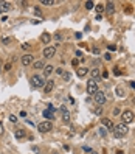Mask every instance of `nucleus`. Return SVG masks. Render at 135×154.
<instances>
[{
  "label": "nucleus",
  "instance_id": "nucleus-13",
  "mask_svg": "<svg viewBox=\"0 0 135 154\" xmlns=\"http://www.w3.org/2000/svg\"><path fill=\"white\" fill-rule=\"evenodd\" d=\"M11 9V3L9 2H0V13H6Z\"/></svg>",
  "mask_w": 135,
  "mask_h": 154
},
{
  "label": "nucleus",
  "instance_id": "nucleus-18",
  "mask_svg": "<svg viewBox=\"0 0 135 154\" xmlns=\"http://www.w3.org/2000/svg\"><path fill=\"white\" fill-rule=\"evenodd\" d=\"M14 136H16V138H25V136H26V132L24 129H17L16 132H14Z\"/></svg>",
  "mask_w": 135,
  "mask_h": 154
},
{
  "label": "nucleus",
  "instance_id": "nucleus-7",
  "mask_svg": "<svg viewBox=\"0 0 135 154\" xmlns=\"http://www.w3.org/2000/svg\"><path fill=\"white\" fill-rule=\"evenodd\" d=\"M56 55V47H45L44 48V56L45 58H53Z\"/></svg>",
  "mask_w": 135,
  "mask_h": 154
},
{
  "label": "nucleus",
  "instance_id": "nucleus-6",
  "mask_svg": "<svg viewBox=\"0 0 135 154\" xmlns=\"http://www.w3.org/2000/svg\"><path fill=\"white\" fill-rule=\"evenodd\" d=\"M93 100H95V103L96 104H99V106H103L104 103H106V95H104V92H96V94L93 95Z\"/></svg>",
  "mask_w": 135,
  "mask_h": 154
},
{
  "label": "nucleus",
  "instance_id": "nucleus-26",
  "mask_svg": "<svg viewBox=\"0 0 135 154\" xmlns=\"http://www.w3.org/2000/svg\"><path fill=\"white\" fill-rule=\"evenodd\" d=\"M103 11H104V5H98V6H96V13H98V14H101Z\"/></svg>",
  "mask_w": 135,
  "mask_h": 154
},
{
  "label": "nucleus",
  "instance_id": "nucleus-16",
  "mask_svg": "<svg viewBox=\"0 0 135 154\" xmlns=\"http://www.w3.org/2000/svg\"><path fill=\"white\" fill-rule=\"evenodd\" d=\"M53 70H55V67H53V65H45V67H44V75L45 76H50V75H51V73H53Z\"/></svg>",
  "mask_w": 135,
  "mask_h": 154
},
{
  "label": "nucleus",
  "instance_id": "nucleus-5",
  "mask_svg": "<svg viewBox=\"0 0 135 154\" xmlns=\"http://www.w3.org/2000/svg\"><path fill=\"white\" fill-rule=\"evenodd\" d=\"M37 129H39L41 132H50V131L53 129V123L51 121H42L37 125Z\"/></svg>",
  "mask_w": 135,
  "mask_h": 154
},
{
  "label": "nucleus",
  "instance_id": "nucleus-11",
  "mask_svg": "<svg viewBox=\"0 0 135 154\" xmlns=\"http://www.w3.org/2000/svg\"><path fill=\"white\" fill-rule=\"evenodd\" d=\"M104 9H106V13H107V16H112V14L115 13V5L112 2H109L107 5H104Z\"/></svg>",
  "mask_w": 135,
  "mask_h": 154
},
{
  "label": "nucleus",
  "instance_id": "nucleus-34",
  "mask_svg": "<svg viewBox=\"0 0 135 154\" xmlns=\"http://www.w3.org/2000/svg\"><path fill=\"white\" fill-rule=\"evenodd\" d=\"M9 69H11V64L8 62V64H6V65H5V70H9Z\"/></svg>",
  "mask_w": 135,
  "mask_h": 154
},
{
  "label": "nucleus",
  "instance_id": "nucleus-17",
  "mask_svg": "<svg viewBox=\"0 0 135 154\" xmlns=\"http://www.w3.org/2000/svg\"><path fill=\"white\" fill-rule=\"evenodd\" d=\"M44 117H45V118H48V121H51L53 118H55V114H53V111L47 109V111H44Z\"/></svg>",
  "mask_w": 135,
  "mask_h": 154
},
{
  "label": "nucleus",
  "instance_id": "nucleus-36",
  "mask_svg": "<svg viewBox=\"0 0 135 154\" xmlns=\"http://www.w3.org/2000/svg\"><path fill=\"white\" fill-rule=\"evenodd\" d=\"M117 154H124V153H123L121 149H119V151H117Z\"/></svg>",
  "mask_w": 135,
  "mask_h": 154
},
{
  "label": "nucleus",
  "instance_id": "nucleus-37",
  "mask_svg": "<svg viewBox=\"0 0 135 154\" xmlns=\"http://www.w3.org/2000/svg\"><path fill=\"white\" fill-rule=\"evenodd\" d=\"M132 101H134V104H135V97H134V98H132Z\"/></svg>",
  "mask_w": 135,
  "mask_h": 154
},
{
  "label": "nucleus",
  "instance_id": "nucleus-2",
  "mask_svg": "<svg viewBox=\"0 0 135 154\" xmlns=\"http://www.w3.org/2000/svg\"><path fill=\"white\" fill-rule=\"evenodd\" d=\"M45 83H47V81H45V78L42 75H37V73H36V75L31 76V84L34 87H37V89H42V87L45 86Z\"/></svg>",
  "mask_w": 135,
  "mask_h": 154
},
{
  "label": "nucleus",
  "instance_id": "nucleus-19",
  "mask_svg": "<svg viewBox=\"0 0 135 154\" xmlns=\"http://www.w3.org/2000/svg\"><path fill=\"white\" fill-rule=\"evenodd\" d=\"M45 64L42 62V61H34L33 62V69H36V70H39V69H44Z\"/></svg>",
  "mask_w": 135,
  "mask_h": 154
},
{
  "label": "nucleus",
  "instance_id": "nucleus-9",
  "mask_svg": "<svg viewBox=\"0 0 135 154\" xmlns=\"http://www.w3.org/2000/svg\"><path fill=\"white\" fill-rule=\"evenodd\" d=\"M101 123H103V126H104V128H107V129H113V121H112L110 120V118H101Z\"/></svg>",
  "mask_w": 135,
  "mask_h": 154
},
{
  "label": "nucleus",
  "instance_id": "nucleus-29",
  "mask_svg": "<svg viewBox=\"0 0 135 154\" xmlns=\"http://www.w3.org/2000/svg\"><path fill=\"white\" fill-rule=\"evenodd\" d=\"M22 48H24V50H30V48H31V45H30V44H22Z\"/></svg>",
  "mask_w": 135,
  "mask_h": 154
},
{
  "label": "nucleus",
  "instance_id": "nucleus-30",
  "mask_svg": "<svg viewBox=\"0 0 135 154\" xmlns=\"http://www.w3.org/2000/svg\"><path fill=\"white\" fill-rule=\"evenodd\" d=\"M78 64H79L78 59H73V61H72V65H73V67H78Z\"/></svg>",
  "mask_w": 135,
  "mask_h": 154
},
{
  "label": "nucleus",
  "instance_id": "nucleus-31",
  "mask_svg": "<svg viewBox=\"0 0 135 154\" xmlns=\"http://www.w3.org/2000/svg\"><path fill=\"white\" fill-rule=\"evenodd\" d=\"M56 73H57V75H62V73H64V69H62V67H61V69H56Z\"/></svg>",
  "mask_w": 135,
  "mask_h": 154
},
{
  "label": "nucleus",
  "instance_id": "nucleus-21",
  "mask_svg": "<svg viewBox=\"0 0 135 154\" xmlns=\"http://www.w3.org/2000/svg\"><path fill=\"white\" fill-rule=\"evenodd\" d=\"M41 3L42 5H45V6H51V5H55V0H41Z\"/></svg>",
  "mask_w": 135,
  "mask_h": 154
},
{
  "label": "nucleus",
  "instance_id": "nucleus-23",
  "mask_svg": "<svg viewBox=\"0 0 135 154\" xmlns=\"http://www.w3.org/2000/svg\"><path fill=\"white\" fill-rule=\"evenodd\" d=\"M117 92H118V95H119V97H124V95H126V94H124V90H123V87H121V86H118V87H117Z\"/></svg>",
  "mask_w": 135,
  "mask_h": 154
},
{
  "label": "nucleus",
  "instance_id": "nucleus-35",
  "mask_svg": "<svg viewBox=\"0 0 135 154\" xmlns=\"http://www.w3.org/2000/svg\"><path fill=\"white\" fill-rule=\"evenodd\" d=\"M2 132H3V125L0 123V134H2Z\"/></svg>",
  "mask_w": 135,
  "mask_h": 154
},
{
  "label": "nucleus",
  "instance_id": "nucleus-22",
  "mask_svg": "<svg viewBox=\"0 0 135 154\" xmlns=\"http://www.w3.org/2000/svg\"><path fill=\"white\" fill-rule=\"evenodd\" d=\"M61 76H62V79H64V81H70V78H72V75H70L68 72H64Z\"/></svg>",
  "mask_w": 135,
  "mask_h": 154
},
{
  "label": "nucleus",
  "instance_id": "nucleus-1",
  "mask_svg": "<svg viewBox=\"0 0 135 154\" xmlns=\"http://www.w3.org/2000/svg\"><path fill=\"white\" fill-rule=\"evenodd\" d=\"M127 125H124V123H119V125L117 126H113V134H115V137H118V138H121V137H124L126 134H127Z\"/></svg>",
  "mask_w": 135,
  "mask_h": 154
},
{
  "label": "nucleus",
  "instance_id": "nucleus-3",
  "mask_svg": "<svg viewBox=\"0 0 135 154\" xmlns=\"http://www.w3.org/2000/svg\"><path fill=\"white\" fill-rule=\"evenodd\" d=\"M98 92V83L95 79H88L87 81V94L88 95H95Z\"/></svg>",
  "mask_w": 135,
  "mask_h": 154
},
{
  "label": "nucleus",
  "instance_id": "nucleus-28",
  "mask_svg": "<svg viewBox=\"0 0 135 154\" xmlns=\"http://www.w3.org/2000/svg\"><path fill=\"white\" fill-rule=\"evenodd\" d=\"M104 59H106V61H110V59H112V55H110V53H106V55H104Z\"/></svg>",
  "mask_w": 135,
  "mask_h": 154
},
{
  "label": "nucleus",
  "instance_id": "nucleus-32",
  "mask_svg": "<svg viewBox=\"0 0 135 154\" xmlns=\"http://www.w3.org/2000/svg\"><path fill=\"white\" fill-rule=\"evenodd\" d=\"M55 37H56V39H57V41H61V39H62V34H61V33H57V34H56V36H55Z\"/></svg>",
  "mask_w": 135,
  "mask_h": 154
},
{
  "label": "nucleus",
  "instance_id": "nucleus-20",
  "mask_svg": "<svg viewBox=\"0 0 135 154\" xmlns=\"http://www.w3.org/2000/svg\"><path fill=\"white\" fill-rule=\"evenodd\" d=\"M90 75H92V79H95V81H96V78L99 76V69H92Z\"/></svg>",
  "mask_w": 135,
  "mask_h": 154
},
{
  "label": "nucleus",
  "instance_id": "nucleus-27",
  "mask_svg": "<svg viewBox=\"0 0 135 154\" xmlns=\"http://www.w3.org/2000/svg\"><path fill=\"white\" fill-rule=\"evenodd\" d=\"M9 121L11 123H17V117L16 115H9Z\"/></svg>",
  "mask_w": 135,
  "mask_h": 154
},
{
  "label": "nucleus",
  "instance_id": "nucleus-12",
  "mask_svg": "<svg viewBox=\"0 0 135 154\" xmlns=\"http://www.w3.org/2000/svg\"><path fill=\"white\" fill-rule=\"evenodd\" d=\"M53 87H55V81H51V79H50V81L45 83V86H44V92H45V94H50V92L53 90Z\"/></svg>",
  "mask_w": 135,
  "mask_h": 154
},
{
  "label": "nucleus",
  "instance_id": "nucleus-4",
  "mask_svg": "<svg viewBox=\"0 0 135 154\" xmlns=\"http://www.w3.org/2000/svg\"><path fill=\"white\" fill-rule=\"evenodd\" d=\"M121 118H123V123L127 125V123H132V121H134L135 115H134L132 111H124V112L121 114Z\"/></svg>",
  "mask_w": 135,
  "mask_h": 154
},
{
  "label": "nucleus",
  "instance_id": "nucleus-10",
  "mask_svg": "<svg viewBox=\"0 0 135 154\" xmlns=\"http://www.w3.org/2000/svg\"><path fill=\"white\" fill-rule=\"evenodd\" d=\"M61 114H62V120L65 121V123H68L70 121V112L67 111V107H61Z\"/></svg>",
  "mask_w": 135,
  "mask_h": 154
},
{
  "label": "nucleus",
  "instance_id": "nucleus-25",
  "mask_svg": "<svg viewBox=\"0 0 135 154\" xmlns=\"http://www.w3.org/2000/svg\"><path fill=\"white\" fill-rule=\"evenodd\" d=\"M98 134H99V136H101V137H106V128H104V126H103V128H99V131H98Z\"/></svg>",
  "mask_w": 135,
  "mask_h": 154
},
{
  "label": "nucleus",
  "instance_id": "nucleus-33",
  "mask_svg": "<svg viewBox=\"0 0 135 154\" xmlns=\"http://www.w3.org/2000/svg\"><path fill=\"white\" fill-rule=\"evenodd\" d=\"M109 50H112V52H113V50H117V47H115V45H109Z\"/></svg>",
  "mask_w": 135,
  "mask_h": 154
},
{
  "label": "nucleus",
  "instance_id": "nucleus-24",
  "mask_svg": "<svg viewBox=\"0 0 135 154\" xmlns=\"http://www.w3.org/2000/svg\"><path fill=\"white\" fill-rule=\"evenodd\" d=\"M86 8L87 9H93L95 8V3L93 2H86Z\"/></svg>",
  "mask_w": 135,
  "mask_h": 154
},
{
  "label": "nucleus",
  "instance_id": "nucleus-14",
  "mask_svg": "<svg viewBox=\"0 0 135 154\" xmlns=\"http://www.w3.org/2000/svg\"><path fill=\"white\" fill-rule=\"evenodd\" d=\"M50 41H51V34L50 33H42V36H41V42L42 44H50Z\"/></svg>",
  "mask_w": 135,
  "mask_h": 154
},
{
  "label": "nucleus",
  "instance_id": "nucleus-8",
  "mask_svg": "<svg viewBox=\"0 0 135 154\" xmlns=\"http://www.w3.org/2000/svg\"><path fill=\"white\" fill-rule=\"evenodd\" d=\"M20 62L24 64V65H30V64H33V55H30V53L24 55V56H22V59H20Z\"/></svg>",
  "mask_w": 135,
  "mask_h": 154
},
{
  "label": "nucleus",
  "instance_id": "nucleus-15",
  "mask_svg": "<svg viewBox=\"0 0 135 154\" xmlns=\"http://www.w3.org/2000/svg\"><path fill=\"white\" fill-rule=\"evenodd\" d=\"M87 67H79L78 69V70H76V75H78L79 76V78H84V76H86L87 75Z\"/></svg>",
  "mask_w": 135,
  "mask_h": 154
},
{
  "label": "nucleus",
  "instance_id": "nucleus-38",
  "mask_svg": "<svg viewBox=\"0 0 135 154\" xmlns=\"http://www.w3.org/2000/svg\"><path fill=\"white\" fill-rule=\"evenodd\" d=\"M53 154H57V153H53Z\"/></svg>",
  "mask_w": 135,
  "mask_h": 154
}]
</instances>
